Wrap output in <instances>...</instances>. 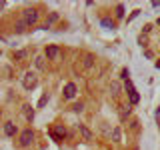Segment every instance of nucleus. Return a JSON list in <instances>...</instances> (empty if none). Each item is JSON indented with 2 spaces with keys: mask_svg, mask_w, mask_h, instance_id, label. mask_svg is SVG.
<instances>
[{
  "mask_svg": "<svg viewBox=\"0 0 160 150\" xmlns=\"http://www.w3.org/2000/svg\"><path fill=\"white\" fill-rule=\"evenodd\" d=\"M36 84H38L36 72H32V70L24 72V76H22V86L24 88H26V90H32V88H36Z\"/></svg>",
  "mask_w": 160,
  "mask_h": 150,
  "instance_id": "1",
  "label": "nucleus"
},
{
  "mask_svg": "<svg viewBox=\"0 0 160 150\" xmlns=\"http://www.w3.org/2000/svg\"><path fill=\"white\" fill-rule=\"evenodd\" d=\"M16 124L14 122H6L4 124V134H6V136H16Z\"/></svg>",
  "mask_w": 160,
  "mask_h": 150,
  "instance_id": "9",
  "label": "nucleus"
},
{
  "mask_svg": "<svg viewBox=\"0 0 160 150\" xmlns=\"http://www.w3.org/2000/svg\"><path fill=\"white\" fill-rule=\"evenodd\" d=\"M22 20L26 26H34V24L38 22V10L36 8H26L22 12Z\"/></svg>",
  "mask_w": 160,
  "mask_h": 150,
  "instance_id": "2",
  "label": "nucleus"
},
{
  "mask_svg": "<svg viewBox=\"0 0 160 150\" xmlns=\"http://www.w3.org/2000/svg\"><path fill=\"white\" fill-rule=\"evenodd\" d=\"M50 136L56 140V142H60V140H64V136H66V128H64L62 124H58V126H54L50 130Z\"/></svg>",
  "mask_w": 160,
  "mask_h": 150,
  "instance_id": "5",
  "label": "nucleus"
},
{
  "mask_svg": "<svg viewBox=\"0 0 160 150\" xmlns=\"http://www.w3.org/2000/svg\"><path fill=\"white\" fill-rule=\"evenodd\" d=\"M156 68H160V60H158V62H156Z\"/></svg>",
  "mask_w": 160,
  "mask_h": 150,
  "instance_id": "26",
  "label": "nucleus"
},
{
  "mask_svg": "<svg viewBox=\"0 0 160 150\" xmlns=\"http://www.w3.org/2000/svg\"><path fill=\"white\" fill-rule=\"evenodd\" d=\"M116 18H124V6H122V4L116 6Z\"/></svg>",
  "mask_w": 160,
  "mask_h": 150,
  "instance_id": "22",
  "label": "nucleus"
},
{
  "mask_svg": "<svg viewBox=\"0 0 160 150\" xmlns=\"http://www.w3.org/2000/svg\"><path fill=\"white\" fill-rule=\"evenodd\" d=\"M134 150H138V148H134Z\"/></svg>",
  "mask_w": 160,
  "mask_h": 150,
  "instance_id": "27",
  "label": "nucleus"
},
{
  "mask_svg": "<svg viewBox=\"0 0 160 150\" xmlns=\"http://www.w3.org/2000/svg\"><path fill=\"white\" fill-rule=\"evenodd\" d=\"M76 92H78V88H76V84H74V82H68L66 84V86H64V98H66V100H72L74 96H76Z\"/></svg>",
  "mask_w": 160,
  "mask_h": 150,
  "instance_id": "6",
  "label": "nucleus"
},
{
  "mask_svg": "<svg viewBox=\"0 0 160 150\" xmlns=\"http://www.w3.org/2000/svg\"><path fill=\"white\" fill-rule=\"evenodd\" d=\"M56 20H58V12H52V14H50V16H48L46 24H44V28H50V26H52L54 22H56Z\"/></svg>",
  "mask_w": 160,
  "mask_h": 150,
  "instance_id": "13",
  "label": "nucleus"
},
{
  "mask_svg": "<svg viewBox=\"0 0 160 150\" xmlns=\"http://www.w3.org/2000/svg\"><path fill=\"white\" fill-rule=\"evenodd\" d=\"M110 94H112V98H116L120 94V82H112V84H110Z\"/></svg>",
  "mask_w": 160,
  "mask_h": 150,
  "instance_id": "11",
  "label": "nucleus"
},
{
  "mask_svg": "<svg viewBox=\"0 0 160 150\" xmlns=\"http://www.w3.org/2000/svg\"><path fill=\"white\" fill-rule=\"evenodd\" d=\"M92 64H94V56H92V54H88V56L84 58V68H90Z\"/></svg>",
  "mask_w": 160,
  "mask_h": 150,
  "instance_id": "19",
  "label": "nucleus"
},
{
  "mask_svg": "<svg viewBox=\"0 0 160 150\" xmlns=\"http://www.w3.org/2000/svg\"><path fill=\"white\" fill-rule=\"evenodd\" d=\"M44 58H46V60H58L60 58V48L56 46V44L46 46V50H44Z\"/></svg>",
  "mask_w": 160,
  "mask_h": 150,
  "instance_id": "4",
  "label": "nucleus"
},
{
  "mask_svg": "<svg viewBox=\"0 0 160 150\" xmlns=\"http://www.w3.org/2000/svg\"><path fill=\"white\" fill-rule=\"evenodd\" d=\"M46 102H48V92H44L42 96H40V100H38V108H44Z\"/></svg>",
  "mask_w": 160,
  "mask_h": 150,
  "instance_id": "15",
  "label": "nucleus"
},
{
  "mask_svg": "<svg viewBox=\"0 0 160 150\" xmlns=\"http://www.w3.org/2000/svg\"><path fill=\"white\" fill-rule=\"evenodd\" d=\"M130 110H132L130 106H122V110H120V118L126 120V116H130Z\"/></svg>",
  "mask_w": 160,
  "mask_h": 150,
  "instance_id": "17",
  "label": "nucleus"
},
{
  "mask_svg": "<svg viewBox=\"0 0 160 150\" xmlns=\"http://www.w3.org/2000/svg\"><path fill=\"white\" fill-rule=\"evenodd\" d=\"M128 96H130V104H138V100H140V96H138V92H136V90H134V92H130Z\"/></svg>",
  "mask_w": 160,
  "mask_h": 150,
  "instance_id": "18",
  "label": "nucleus"
},
{
  "mask_svg": "<svg viewBox=\"0 0 160 150\" xmlns=\"http://www.w3.org/2000/svg\"><path fill=\"white\" fill-rule=\"evenodd\" d=\"M22 114H24V118H26L28 122H32V120H34V110H32L30 104H24V106H22Z\"/></svg>",
  "mask_w": 160,
  "mask_h": 150,
  "instance_id": "8",
  "label": "nucleus"
},
{
  "mask_svg": "<svg viewBox=\"0 0 160 150\" xmlns=\"http://www.w3.org/2000/svg\"><path fill=\"white\" fill-rule=\"evenodd\" d=\"M124 90H126L128 94H130V92H134V84L130 82V80H126V82H124Z\"/></svg>",
  "mask_w": 160,
  "mask_h": 150,
  "instance_id": "21",
  "label": "nucleus"
},
{
  "mask_svg": "<svg viewBox=\"0 0 160 150\" xmlns=\"http://www.w3.org/2000/svg\"><path fill=\"white\" fill-rule=\"evenodd\" d=\"M128 76H130V72H128V68H124V70H122V74H120V78H122V80H124V82H126V80H130Z\"/></svg>",
  "mask_w": 160,
  "mask_h": 150,
  "instance_id": "24",
  "label": "nucleus"
},
{
  "mask_svg": "<svg viewBox=\"0 0 160 150\" xmlns=\"http://www.w3.org/2000/svg\"><path fill=\"white\" fill-rule=\"evenodd\" d=\"M26 56H28L26 50H18V52H14V60H24Z\"/></svg>",
  "mask_w": 160,
  "mask_h": 150,
  "instance_id": "16",
  "label": "nucleus"
},
{
  "mask_svg": "<svg viewBox=\"0 0 160 150\" xmlns=\"http://www.w3.org/2000/svg\"><path fill=\"white\" fill-rule=\"evenodd\" d=\"M138 14H140V10H134V12H132V14H130V16H128V22H130V20H134V18L138 16Z\"/></svg>",
  "mask_w": 160,
  "mask_h": 150,
  "instance_id": "25",
  "label": "nucleus"
},
{
  "mask_svg": "<svg viewBox=\"0 0 160 150\" xmlns=\"http://www.w3.org/2000/svg\"><path fill=\"white\" fill-rule=\"evenodd\" d=\"M14 30H16V34H22L24 30H26V24H24V20H20V22H16V26H14Z\"/></svg>",
  "mask_w": 160,
  "mask_h": 150,
  "instance_id": "14",
  "label": "nucleus"
},
{
  "mask_svg": "<svg viewBox=\"0 0 160 150\" xmlns=\"http://www.w3.org/2000/svg\"><path fill=\"white\" fill-rule=\"evenodd\" d=\"M112 140L114 142H122V130H120V126L112 128Z\"/></svg>",
  "mask_w": 160,
  "mask_h": 150,
  "instance_id": "10",
  "label": "nucleus"
},
{
  "mask_svg": "<svg viewBox=\"0 0 160 150\" xmlns=\"http://www.w3.org/2000/svg\"><path fill=\"white\" fill-rule=\"evenodd\" d=\"M72 110H74V112H82V110H84V104H82V102H76V104L72 106Z\"/></svg>",
  "mask_w": 160,
  "mask_h": 150,
  "instance_id": "23",
  "label": "nucleus"
},
{
  "mask_svg": "<svg viewBox=\"0 0 160 150\" xmlns=\"http://www.w3.org/2000/svg\"><path fill=\"white\" fill-rule=\"evenodd\" d=\"M100 24H102L104 28H114V22H112V20H110V18H104V20H102V22H100Z\"/></svg>",
  "mask_w": 160,
  "mask_h": 150,
  "instance_id": "20",
  "label": "nucleus"
},
{
  "mask_svg": "<svg viewBox=\"0 0 160 150\" xmlns=\"http://www.w3.org/2000/svg\"><path fill=\"white\" fill-rule=\"evenodd\" d=\"M34 64H36V68H38V70H44V68H46V58H44V56H36Z\"/></svg>",
  "mask_w": 160,
  "mask_h": 150,
  "instance_id": "12",
  "label": "nucleus"
},
{
  "mask_svg": "<svg viewBox=\"0 0 160 150\" xmlns=\"http://www.w3.org/2000/svg\"><path fill=\"white\" fill-rule=\"evenodd\" d=\"M78 132H80V136H82L84 140H92V130H90L88 126H84V124H78Z\"/></svg>",
  "mask_w": 160,
  "mask_h": 150,
  "instance_id": "7",
  "label": "nucleus"
},
{
  "mask_svg": "<svg viewBox=\"0 0 160 150\" xmlns=\"http://www.w3.org/2000/svg\"><path fill=\"white\" fill-rule=\"evenodd\" d=\"M32 142H34V130H32V128L22 130V132H20V138H18V144H20L22 148H26V146H30Z\"/></svg>",
  "mask_w": 160,
  "mask_h": 150,
  "instance_id": "3",
  "label": "nucleus"
}]
</instances>
